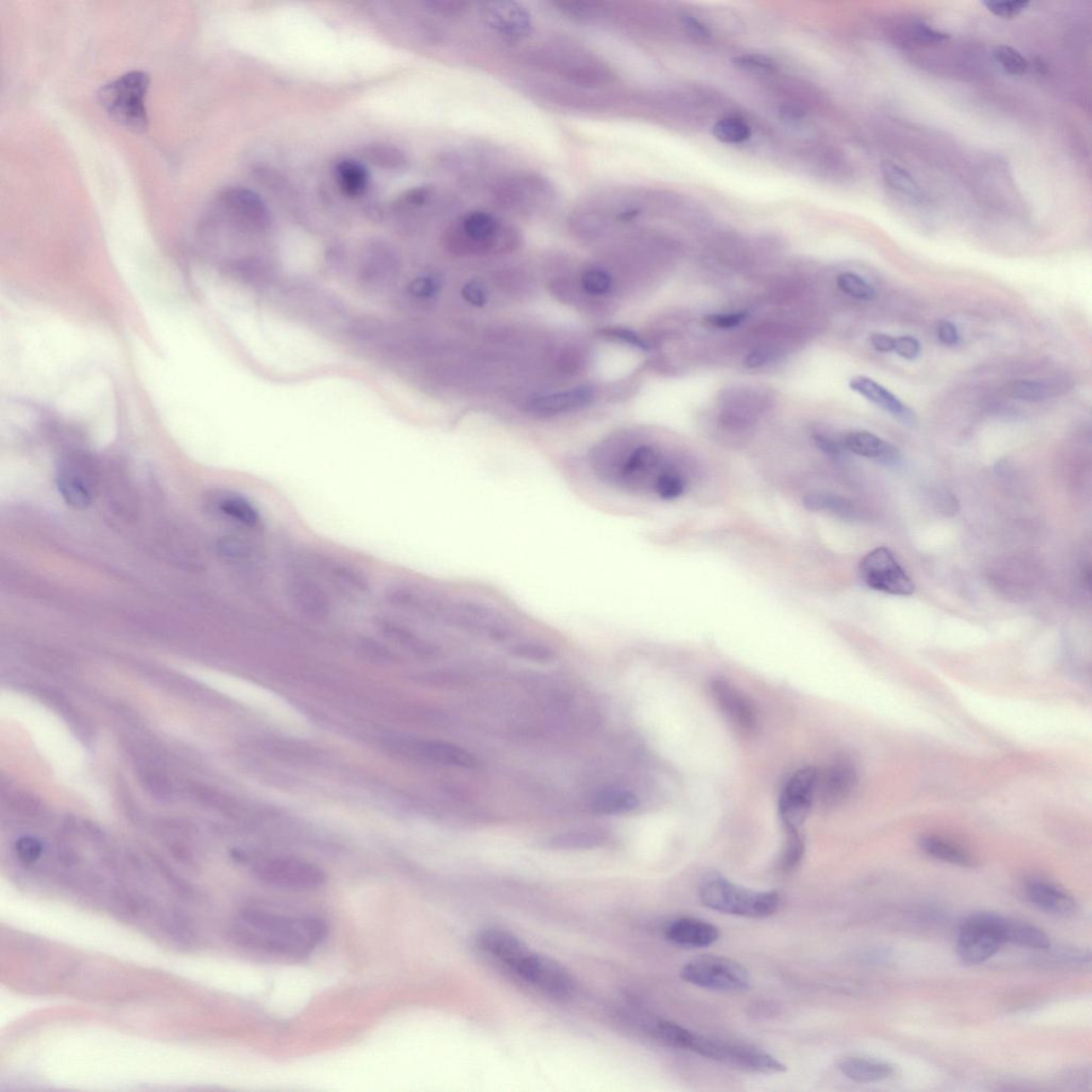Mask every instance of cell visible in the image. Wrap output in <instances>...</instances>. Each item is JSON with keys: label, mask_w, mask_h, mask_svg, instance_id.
I'll return each mask as SVG.
<instances>
[{"label": "cell", "mask_w": 1092, "mask_h": 1092, "mask_svg": "<svg viewBox=\"0 0 1092 1092\" xmlns=\"http://www.w3.org/2000/svg\"><path fill=\"white\" fill-rule=\"evenodd\" d=\"M640 801L634 792L622 789H607L592 799L591 809L596 814L618 815L634 811Z\"/></svg>", "instance_id": "cell-30"}, {"label": "cell", "mask_w": 1092, "mask_h": 1092, "mask_svg": "<svg viewBox=\"0 0 1092 1092\" xmlns=\"http://www.w3.org/2000/svg\"><path fill=\"white\" fill-rule=\"evenodd\" d=\"M685 480L671 468L659 477L654 488V494L666 501H671V499L682 497L685 492Z\"/></svg>", "instance_id": "cell-45"}, {"label": "cell", "mask_w": 1092, "mask_h": 1092, "mask_svg": "<svg viewBox=\"0 0 1092 1092\" xmlns=\"http://www.w3.org/2000/svg\"><path fill=\"white\" fill-rule=\"evenodd\" d=\"M531 61L542 70L579 87H605L616 79V74L604 60L576 44H545L533 51Z\"/></svg>", "instance_id": "cell-2"}, {"label": "cell", "mask_w": 1092, "mask_h": 1092, "mask_svg": "<svg viewBox=\"0 0 1092 1092\" xmlns=\"http://www.w3.org/2000/svg\"><path fill=\"white\" fill-rule=\"evenodd\" d=\"M517 238L515 228L506 226L491 212L482 210L468 212L447 233L450 243L474 246H509Z\"/></svg>", "instance_id": "cell-9"}, {"label": "cell", "mask_w": 1092, "mask_h": 1092, "mask_svg": "<svg viewBox=\"0 0 1092 1092\" xmlns=\"http://www.w3.org/2000/svg\"><path fill=\"white\" fill-rule=\"evenodd\" d=\"M917 33L919 38L930 42H944L950 38L947 33L935 31L925 24L917 25Z\"/></svg>", "instance_id": "cell-59"}, {"label": "cell", "mask_w": 1092, "mask_h": 1092, "mask_svg": "<svg viewBox=\"0 0 1092 1092\" xmlns=\"http://www.w3.org/2000/svg\"><path fill=\"white\" fill-rule=\"evenodd\" d=\"M149 76L145 71H131L103 85L99 101L105 112L124 128L142 133L148 128L146 99Z\"/></svg>", "instance_id": "cell-4"}, {"label": "cell", "mask_w": 1092, "mask_h": 1092, "mask_svg": "<svg viewBox=\"0 0 1092 1092\" xmlns=\"http://www.w3.org/2000/svg\"><path fill=\"white\" fill-rule=\"evenodd\" d=\"M837 1066L845 1077L856 1083L882 1082L894 1074V1068L890 1063L867 1057H844Z\"/></svg>", "instance_id": "cell-27"}, {"label": "cell", "mask_w": 1092, "mask_h": 1092, "mask_svg": "<svg viewBox=\"0 0 1092 1092\" xmlns=\"http://www.w3.org/2000/svg\"><path fill=\"white\" fill-rule=\"evenodd\" d=\"M218 507L223 515L240 525L253 528L260 524L261 516L255 505L237 494L223 497L218 503Z\"/></svg>", "instance_id": "cell-33"}, {"label": "cell", "mask_w": 1092, "mask_h": 1092, "mask_svg": "<svg viewBox=\"0 0 1092 1092\" xmlns=\"http://www.w3.org/2000/svg\"><path fill=\"white\" fill-rule=\"evenodd\" d=\"M705 1057L761 1074H779L786 1071L784 1063L765 1051L749 1044L726 1043L711 1037L706 1045Z\"/></svg>", "instance_id": "cell-14"}, {"label": "cell", "mask_w": 1092, "mask_h": 1092, "mask_svg": "<svg viewBox=\"0 0 1092 1092\" xmlns=\"http://www.w3.org/2000/svg\"><path fill=\"white\" fill-rule=\"evenodd\" d=\"M999 927L1005 944L1033 950H1049L1051 940L1042 929L1020 919L999 916Z\"/></svg>", "instance_id": "cell-26"}, {"label": "cell", "mask_w": 1092, "mask_h": 1092, "mask_svg": "<svg viewBox=\"0 0 1092 1092\" xmlns=\"http://www.w3.org/2000/svg\"><path fill=\"white\" fill-rule=\"evenodd\" d=\"M735 67L744 70L756 72H773L777 68V63L770 57L760 54H744L733 58Z\"/></svg>", "instance_id": "cell-48"}, {"label": "cell", "mask_w": 1092, "mask_h": 1092, "mask_svg": "<svg viewBox=\"0 0 1092 1092\" xmlns=\"http://www.w3.org/2000/svg\"><path fill=\"white\" fill-rule=\"evenodd\" d=\"M859 574L867 587L892 595L908 596L916 590L915 583L887 548H878L860 562Z\"/></svg>", "instance_id": "cell-10"}, {"label": "cell", "mask_w": 1092, "mask_h": 1092, "mask_svg": "<svg viewBox=\"0 0 1092 1092\" xmlns=\"http://www.w3.org/2000/svg\"><path fill=\"white\" fill-rule=\"evenodd\" d=\"M711 693L718 708L732 726L746 734L755 731L757 726L755 705L740 689L720 677L712 681Z\"/></svg>", "instance_id": "cell-17"}, {"label": "cell", "mask_w": 1092, "mask_h": 1092, "mask_svg": "<svg viewBox=\"0 0 1092 1092\" xmlns=\"http://www.w3.org/2000/svg\"><path fill=\"white\" fill-rule=\"evenodd\" d=\"M462 297L465 301L476 308L485 307L488 302V294L485 286L477 281H470L463 286L461 291Z\"/></svg>", "instance_id": "cell-52"}, {"label": "cell", "mask_w": 1092, "mask_h": 1092, "mask_svg": "<svg viewBox=\"0 0 1092 1092\" xmlns=\"http://www.w3.org/2000/svg\"><path fill=\"white\" fill-rule=\"evenodd\" d=\"M289 592L292 603L307 616L321 619L329 613L330 602L326 592L304 574H294L290 578Z\"/></svg>", "instance_id": "cell-24"}, {"label": "cell", "mask_w": 1092, "mask_h": 1092, "mask_svg": "<svg viewBox=\"0 0 1092 1092\" xmlns=\"http://www.w3.org/2000/svg\"><path fill=\"white\" fill-rule=\"evenodd\" d=\"M856 783V772L848 763H838L825 770L823 774H818L816 781L815 798H819L821 806L835 808L840 806L852 794Z\"/></svg>", "instance_id": "cell-19"}, {"label": "cell", "mask_w": 1092, "mask_h": 1092, "mask_svg": "<svg viewBox=\"0 0 1092 1092\" xmlns=\"http://www.w3.org/2000/svg\"><path fill=\"white\" fill-rule=\"evenodd\" d=\"M895 337L884 335V333H873L870 336V342L873 349L878 353L888 354L894 350Z\"/></svg>", "instance_id": "cell-58"}, {"label": "cell", "mask_w": 1092, "mask_h": 1092, "mask_svg": "<svg viewBox=\"0 0 1092 1092\" xmlns=\"http://www.w3.org/2000/svg\"><path fill=\"white\" fill-rule=\"evenodd\" d=\"M818 770L807 767L792 775L780 796L779 813L785 830H801L815 801Z\"/></svg>", "instance_id": "cell-13"}, {"label": "cell", "mask_w": 1092, "mask_h": 1092, "mask_svg": "<svg viewBox=\"0 0 1092 1092\" xmlns=\"http://www.w3.org/2000/svg\"><path fill=\"white\" fill-rule=\"evenodd\" d=\"M1025 898L1038 910L1047 915L1069 917L1076 915L1078 904L1067 891L1042 878H1032L1025 882Z\"/></svg>", "instance_id": "cell-18"}, {"label": "cell", "mask_w": 1092, "mask_h": 1092, "mask_svg": "<svg viewBox=\"0 0 1092 1092\" xmlns=\"http://www.w3.org/2000/svg\"><path fill=\"white\" fill-rule=\"evenodd\" d=\"M481 19L505 41L517 43L531 36L533 17L524 5L516 2H488L481 5Z\"/></svg>", "instance_id": "cell-15"}, {"label": "cell", "mask_w": 1092, "mask_h": 1092, "mask_svg": "<svg viewBox=\"0 0 1092 1092\" xmlns=\"http://www.w3.org/2000/svg\"><path fill=\"white\" fill-rule=\"evenodd\" d=\"M595 400L594 389L584 385L556 394L540 396L527 404V409L539 416H553L580 409Z\"/></svg>", "instance_id": "cell-22"}, {"label": "cell", "mask_w": 1092, "mask_h": 1092, "mask_svg": "<svg viewBox=\"0 0 1092 1092\" xmlns=\"http://www.w3.org/2000/svg\"><path fill=\"white\" fill-rule=\"evenodd\" d=\"M682 19L684 25L688 28L689 31H691L694 36L700 39L711 38L712 32L709 28L706 27L703 22H701L698 19H695L694 16L691 14H684Z\"/></svg>", "instance_id": "cell-57"}, {"label": "cell", "mask_w": 1092, "mask_h": 1092, "mask_svg": "<svg viewBox=\"0 0 1092 1092\" xmlns=\"http://www.w3.org/2000/svg\"><path fill=\"white\" fill-rule=\"evenodd\" d=\"M803 505L808 510L824 511L842 517L852 519L858 515L859 511L847 498L825 492L810 493L803 498Z\"/></svg>", "instance_id": "cell-35"}, {"label": "cell", "mask_w": 1092, "mask_h": 1092, "mask_svg": "<svg viewBox=\"0 0 1092 1092\" xmlns=\"http://www.w3.org/2000/svg\"><path fill=\"white\" fill-rule=\"evenodd\" d=\"M882 172L884 181L895 192L906 195L907 198L916 201V202H927L928 195L926 192L919 185L916 178L906 169L902 168V166L892 162H886L882 166Z\"/></svg>", "instance_id": "cell-31"}, {"label": "cell", "mask_w": 1092, "mask_h": 1092, "mask_svg": "<svg viewBox=\"0 0 1092 1092\" xmlns=\"http://www.w3.org/2000/svg\"><path fill=\"white\" fill-rule=\"evenodd\" d=\"M327 565V578L330 582L336 586L338 589L345 592L346 595H365L370 591V585L367 579L354 568L342 565V563H332Z\"/></svg>", "instance_id": "cell-36"}, {"label": "cell", "mask_w": 1092, "mask_h": 1092, "mask_svg": "<svg viewBox=\"0 0 1092 1092\" xmlns=\"http://www.w3.org/2000/svg\"><path fill=\"white\" fill-rule=\"evenodd\" d=\"M582 285L590 295H605L613 286L612 275L605 270L590 269L583 274Z\"/></svg>", "instance_id": "cell-46"}, {"label": "cell", "mask_w": 1092, "mask_h": 1092, "mask_svg": "<svg viewBox=\"0 0 1092 1092\" xmlns=\"http://www.w3.org/2000/svg\"><path fill=\"white\" fill-rule=\"evenodd\" d=\"M409 287L413 296L433 298L438 294L440 283L438 280L433 277H423L414 280Z\"/></svg>", "instance_id": "cell-53"}, {"label": "cell", "mask_w": 1092, "mask_h": 1092, "mask_svg": "<svg viewBox=\"0 0 1092 1092\" xmlns=\"http://www.w3.org/2000/svg\"><path fill=\"white\" fill-rule=\"evenodd\" d=\"M327 923L313 917H292L248 908L239 913L231 929L237 944L255 950L302 957L326 939Z\"/></svg>", "instance_id": "cell-1"}, {"label": "cell", "mask_w": 1092, "mask_h": 1092, "mask_svg": "<svg viewBox=\"0 0 1092 1092\" xmlns=\"http://www.w3.org/2000/svg\"><path fill=\"white\" fill-rule=\"evenodd\" d=\"M814 439L816 445L819 447L820 451L826 452L827 455L833 457L840 455V448L831 439L827 438L825 435H815Z\"/></svg>", "instance_id": "cell-61"}, {"label": "cell", "mask_w": 1092, "mask_h": 1092, "mask_svg": "<svg viewBox=\"0 0 1092 1092\" xmlns=\"http://www.w3.org/2000/svg\"><path fill=\"white\" fill-rule=\"evenodd\" d=\"M804 855V840L801 830H786L785 848L781 859V869L792 872L801 864Z\"/></svg>", "instance_id": "cell-44"}, {"label": "cell", "mask_w": 1092, "mask_h": 1092, "mask_svg": "<svg viewBox=\"0 0 1092 1092\" xmlns=\"http://www.w3.org/2000/svg\"><path fill=\"white\" fill-rule=\"evenodd\" d=\"M994 59L1006 73L1013 76H1022L1027 71L1028 63L1025 57L1018 50L1007 45H999L993 50Z\"/></svg>", "instance_id": "cell-43"}, {"label": "cell", "mask_w": 1092, "mask_h": 1092, "mask_svg": "<svg viewBox=\"0 0 1092 1092\" xmlns=\"http://www.w3.org/2000/svg\"><path fill=\"white\" fill-rule=\"evenodd\" d=\"M924 853L945 864L960 867H974L977 861L968 850L938 837H924L919 840Z\"/></svg>", "instance_id": "cell-28"}, {"label": "cell", "mask_w": 1092, "mask_h": 1092, "mask_svg": "<svg viewBox=\"0 0 1092 1092\" xmlns=\"http://www.w3.org/2000/svg\"><path fill=\"white\" fill-rule=\"evenodd\" d=\"M491 197L506 210L532 215L548 210L559 198L554 183L537 172L517 171L497 178Z\"/></svg>", "instance_id": "cell-5"}, {"label": "cell", "mask_w": 1092, "mask_h": 1092, "mask_svg": "<svg viewBox=\"0 0 1092 1092\" xmlns=\"http://www.w3.org/2000/svg\"><path fill=\"white\" fill-rule=\"evenodd\" d=\"M215 207L231 219L255 228H266L270 212L260 195L243 187L223 189L215 199Z\"/></svg>", "instance_id": "cell-16"}, {"label": "cell", "mask_w": 1092, "mask_h": 1092, "mask_svg": "<svg viewBox=\"0 0 1092 1092\" xmlns=\"http://www.w3.org/2000/svg\"><path fill=\"white\" fill-rule=\"evenodd\" d=\"M838 289L845 294L858 299V300L871 301L876 297V291L873 287L860 275L853 273H844L838 275L837 279Z\"/></svg>", "instance_id": "cell-42"}, {"label": "cell", "mask_w": 1092, "mask_h": 1092, "mask_svg": "<svg viewBox=\"0 0 1092 1092\" xmlns=\"http://www.w3.org/2000/svg\"><path fill=\"white\" fill-rule=\"evenodd\" d=\"M253 872L258 881L268 887L299 892L318 890L327 881L326 873L320 866L290 856L264 859L257 862Z\"/></svg>", "instance_id": "cell-8"}, {"label": "cell", "mask_w": 1092, "mask_h": 1092, "mask_svg": "<svg viewBox=\"0 0 1092 1092\" xmlns=\"http://www.w3.org/2000/svg\"><path fill=\"white\" fill-rule=\"evenodd\" d=\"M511 971L527 984L551 998H566L574 991V980L565 967L531 950Z\"/></svg>", "instance_id": "cell-11"}, {"label": "cell", "mask_w": 1092, "mask_h": 1092, "mask_svg": "<svg viewBox=\"0 0 1092 1092\" xmlns=\"http://www.w3.org/2000/svg\"><path fill=\"white\" fill-rule=\"evenodd\" d=\"M605 838L601 833L577 831L563 833L550 838L549 846L555 849H587L600 846Z\"/></svg>", "instance_id": "cell-39"}, {"label": "cell", "mask_w": 1092, "mask_h": 1092, "mask_svg": "<svg viewBox=\"0 0 1092 1092\" xmlns=\"http://www.w3.org/2000/svg\"><path fill=\"white\" fill-rule=\"evenodd\" d=\"M439 13L446 15L462 14L467 10L468 4L461 2H447V0H435L429 4Z\"/></svg>", "instance_id": "cell-56"}, {"label": "cell", "mask_w": 1092, "mask_h": 1092, "mask_svg": "<svg viewBox=\"0 0 1092 1092\" xmlns=\"http://www.w3.org/2000/svg\"><path fill=\"white\" fill-rule=\"evenodd\" d=\"M1060 388L1054 381L1016 380L1007 385L1006 393L1011 398L1039 402L1059 394Z\"/></svg>", "instance_id": "cell-37"}, {"label": "cell", "mask_w": 1092, "mask_h": 1092, "mask_svg": "<svg viewBox=\"0 0 1092 1092\" xmlns=\"http://www.w3.org/2000/svg\"><path fill=\"white\" fill-rule=\"evenodd\" d=\"M57 487L63 499L75 509L87 508L91 503L89 488L71 470H62L57 477Z\"/></svg>", "instance_id": "cell-34"}, {"label": "cell", "mask_w": 1092, "mask_h": 1092, "mask_svg": "<svg viewBox=\"0 0 1092 1092\" xmlns=\"http://www.w3.org/2000/svg\"><path fill=\"white\" fill-rule=\"evenodd\" d=\"M748 318V313L738 312L728 314H712L705 318L706 323L712 327H720V329H732L738 327Z\"/></svg>", "instance_id": "cell-51"}, {"label": "cell", "mask_w": 1092, "mask_h": 1092, "mask_svg": "<svg viewBox=\"0 0 1092 1092\" xmlns=\"http://www.w3.org/2000/svg\"><path fill=\"white\" fill-rule=\"evenodd\" d=\"M712 135L723 143H741L751 137V128L739 118H724L714 125Z\"/></svg>", "instance_id": "cell-41"}, {"label": "cell", "mask_w": 1092, "mask_h": 1092, "mask_svg": "<svg viewBox=\"0 0 1092 1092\" xmlns=\"http://www.w3.org/2000/svg\"><path fill=\"white\" fill-rule=\"evenodd\" d=\"M385 747L398 755L440 765L463 768L477 766V758L472 753L445 741L389 738L385 739Z\"/></svg>", "instance_id": "cell-12"}, {"label": "cell", "mask_w": 1092, "mask_h": 1092, "mask_svg": "<svg viewBox=\"0 0 1092 1092\" xmlns=\"http://www.w3.org/2000/svg\"><path fill=\"white\" fill-rule=\"evenodd\" d=\"M935 332L939 341L945 345V346L952 347L956 346V345L959 344L960 336L957 327L955 325L952 324L951 321H940V323L936 325Z\"/></svg>", "instance_id": "cell-54"}, {"label": "cell", "mask_w": 1092, "mask_h": 1092, "mask_svg": "<svg viewBox=\"0 0 1092 1092\" xmlns=\"http://www.w3.org/2000/svg\"><path fill=\"white\" fill-rule=\"evenodd\" d=\"M338 185L350 198H358L369 187L370 175L363 164L353 159H345L336 168Z\"/></svg>", "instance_id": "cell-32"}, {"label": "cell", "mask_w": 1092, "mask_h": 1092, "mask_svg": "<svg viewBox=\"0 0 1092 1092\" xmlns=\"http://www.w3.org/2000/svg\"><path fill=\"white\" fill-rule=\"evenodd\" d=\"M770 354L767 350L757 349L746 356L745 365L749 369H756L764 364H766L770 360Z\"/></svg>", "instance_id": "cell-60"}, {"label": "cell", "mask_w": 1092, "mask_h": 1092, "mask_svg": "<svg viewBox=\"0 0 1092 1092\" xmlns=\"http://www.w3.org/2000/svg\"><path fill=\"white\" fill-rule=\"evenodd\" d=\"M844 445L855 455L875 460L882 464L896 465L900 462L901 455L898 447L869 431L848 434L844 440Z\"/></svg>", "instance_id": "cell-25"}, {"label": "cell", "mask_w": 1092, "mask_h": 1092, "mask_svg": "<svg viewBox=\"0 0 1092 1092\" xmlns=\"http://www.w3.org/2000/svg\"><path fill=\"white\" fill-rule=\"evenodd\" d=\"M17 854L26 864H31L41 855V846H40L38 842L26 838V840H22L17 845Z\"/></svg>", "instance_id": "cell-55"}, {"label": "cell", "mask_w": 1092, "mask_h": 1092, "mask_svg": "<svg viewBox=\"0 0 1092 1092\" xmlns=\"http://www.w3.org/2000/svg\"><path fill=\"white\" fill-rule=\"evenodd\" d=\"M988 11L993 15L1001 17L1005 20H1013L1020 15L1030 5V2H1022V0H1014V2H1002V0H987L982 2Z\"/></svg>", "instance_id": "cell-47"}, {"label": "cell", "mask_w": 1092, "mask_h": 1092, "mask_svg": "<svg viewBox=\"0 0 1092 1092\" xmlns=\"http://www.w3.org/2000/svg\"><path fill=\"white\" fill-rule=\"evenodd\" d=\"M849 388L865 399L888 412L907 425H916L917 416L911 407L896 398L890 390L873 379L865 376H856L849 381Z\"/></svg>", "instance_id": "cell-20"}, {"label": "cell", "mask_w": 1092, "mask_h": 1092, "mask_svg": "<svg viewBox=\"0 0 1092 1092\" xmlns=\"http://www.w3.org/2000/svg\"><path fill=\"white\" fill-rule=\"evenodd\" d=\"M653 1033L663 1043L671 1048L691 1050L694 1033L674 1022H659Z\"/></svg>", "instance_id": "cell-40"}, {"label": "cell", "mask_w": 1092, "mask_h": 1092, "mask_svg": "<svg viewBox=\"0 0 1092 1092\" xmlns=\"http://www.w3.org/2000/svg\"><path fill=\"white\" fill-rule=\"evenodd\" d=\"M600 335H602L603 336H606L608 338H613V340H617V341H620V342H622L625 344H629V345H631V346L636 347L638 349H641V350L649 349L648 343L646 341H643L642 338L640 336H638L635 331L628 329V327H603V329L600 331Z\"/></svg>", "instance_id": "cell-49"}, {"label": "cell", "mask_w": 1092, "mask_h": 1092, "mask_svg": "<svg viewBox=\"0 0 1092 1092\" xmlns=\"http://www.w3.org/2000/svg\"><path fill=\"white\" fill-rule=\"evenodd\" d=\"M363 155L372 165L384 170H405L409 165L406 154L393 146L371 145L364 148Z\"/></svg>", "instance_id": "cell-38"}, {"label": "cell", "mask_w": 1092, "mask_h": 1092, "mask_svg": "<svg viewBox=\"0 0 1092 1092\" xmlns=\"http://www.w3.org/2000/svg\"><path fill=\"white\" fill-rule=\"evenodd\" d=\"M1005 944L999 915L979 912L965 917L957 935V953L962 962L980 964L987 962Z\"/></svg>", "instance_id": "cell-6"}, {"label": "cell", "mask_w": 1092, "mask_h": 1092, "mask_svg": "<svg viewBox=\"0 0 1092 1092\" xmlns=\"http://www.w3.org/2000/svg\"><path fill=\"white\" fill-rule=\"evenodd\" d=\"M667 940L677 946L703 948L720 939L715 925L694 917H680L672 921L665 930Z\"/></svg>", "instance_id": "cell-21"}, {"label": "cell", "mask_w": 1092, "mask_h": 1092, "mask_svg": "<svg viewBox=\"0 0 1092 1092\" xmlns=\"http://www.w3.org/2000/svg\"><path fill=\"white\" fill-rule=\"evenodd\" d=\"M901 358L913 361L921 354V344L916 337L910 336L895 337L894 350Z\"/></svg>", "instance_id": "cell-50"}, {"label": "cell", "mask_w": 1092, "mask_h": 1092, "mask_svg": "<svg viewBox=\"0 0 1092 1092\" xmlns=\"http://www.w3.org/2000/svg\"><path fill=\"white\" fill-rule=\"evenodd\" d=\"M376 623L384 636L402 648L416 654L430 655L434 653L433 647L427 641L398 621L390 617H379Z\"/></svg>", "instance_id": "cell-29"}, {"label": "cell", "mask_w": 1092, "mask_h": 1092, "mask_svg": "<svg viewBox=\"0 0 1092 1092\" xmlns=\"http://www.w3.org/2000/svg\"><path fill=\"white\" fill-rule=\"evenodd\" d=\"M699 895L703 904L712 910L750 918L772 917L781 905L775 891L747 889L716 873L700 884Z\"/></svg>", "instance_id": "cell-3"}, {"label": "cell", "mask_w": 1092, "mask_h": 1092, "mask_svg": "<svg viewBox=\"0 0 1092 1092\" xmlns=\"http://www.w3.org/2000/svg\"><path fill=\"white\" fill-rule=\"evenodd\" d=\"M479 944L488 956L497 959L510 970L530 951L524 942L514 934L497 928L482 931L479 936Z\"/></svg>", "instance_id": "cell-23"}, {"label": "cell", "mask_w": 1092, "mask_h": 1092, "mask_svg": "<svg viewBox=\"0 0 1092 1092\" xmlns=\"http://www.w3.org/2000/svg\"><path fill=\"white\" fill-rule=\"evenodd\" d=\"M681 975L689 984L714 991H743L751 982L744 965L720 956L694 958L684 965Z\"/></svg>", "instance_id": "cell-7"}]
</instances>
